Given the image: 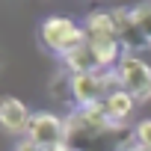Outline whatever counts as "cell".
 I'll list each match as a JSON object with an SVG mask.
<instances>
[{"mask_svg":"<svg viewBox=\"0 0 151 151\" xmlns=\"http://www.w3.org/2000/svg\"><path fill=\"white\" fill-rule=\"evenodd\" d=\"M136 130L107 119L104 104L74 110L65 119V145L74 151H130Z\"/></svg>","mask_w":151,"mask_h":151,"instance_id":"obj_1","label":"cell"},{"mask_svg":"<svg viewBox=\"0 0 151 151\" xmlns=\"http://www.w3.org/2000/svg\"><path fill=\"white\" fill-rule=\"evenodd\" d=\"M116 89H122L119 74L110 71H92V74H71V101L77 104V110L104 104Z\"/></svg>","mask_w":151,"mask_h":151,"instance_id":"obj_2","label":"cell"},{"mask_svg":"<svg viewBox=\"0 0 151 151\" xmlns=\"http://www.w3.org/2000/svg\"><path fill=\"white\" fill-rule=\"evenodd\" d=\"M39 36H42V45L53 53H59L62 59L74 50V47H80L86 42V33L83 27H77L71 18H62V15H53L47 21H42L39 27Z\"/></svg>","mask_w":151,"mask_h":151,"instance_id":"obj_3","label":"cell"},{"mask_svg":"<svg viewBox=\"0 0 151 151\" xmlns=\"http://www.w3.org/2000/svg\"><path fill=\"white\" fill-rule=\"evenodd\" d=\"M116 74H119V80H122V89H127L136 104L151 98V65H148L145 59L127 53V56L119 62Z\"/></svg>","mask_w":151,"mask_h":151,"instance_id":"obj_4","label":"cell"},{"mask_svg":"<svg viewBox=\"0 0 151 151\" xmlns=\"http://www.w3.org/2000/svg\"><path fill=\"white\" fill-rule=\"evenodd\" d=\"M27 139H33L45 151H56L59 145H65V122L56 119L53 113H36L30 119Z\"/></svg>","mask_w":151,"mask_h":151,"instance_id":"obj_5","label":"cell"},{"mask_svg":"<svg viewBox=\"0 0 151 151\" xmlns=\"http://www.w3.org/2000/svg\"><path fill=\"white\" fill-rule=\"evenodd\" d=\"M116 30H119V42L124 47V53H136V50H151V42L145 39V33L139 30V24L133 21L130 9H116Z\"/></svg>","mask_w":151,"mask_h":151,"instance_id":"obj_6","label":"cell"},{"mask_svg":"<svg viewBox=\"0 0 151 151\" xmlns=\"http://www.w3.org/2000/svg\"><path fill=\"white\" fill-rule=\"evenodd\" d=\"M30 110L24 101L6 95V98H0V124H3L6 130H27L30 127Z\"/></svg>","mask_w":151,"mask_h":151,"instance_id":"obj_7","label":"cell"},{"mask_svg":"<svg viewBox=\"0 0 151 151\" xmlns=\"http://www.w3.org/2000/svg\"><path fill=\"white\" fill-rule=\"evenodd\" d=\"M86 42H104V39H119L116 30V15L113 12H92L83 24Z\"/></svg>","mask_w":151,"mask_h":151,"instance_id":"obj_8","label":"cell"},{"mask_svg":"<svg viewBox=\"0 0 151 151\" xmlns=\"http://www.w3.org/2000/svg\"><path fill=\"white\" fill-rule=\"evenodd\" d=\"M62 62H65L68 74H92V71H101V62H98V56H95V50H92L89 42H83L80 47H74Z\"/></svg>","mask_w":151,"mask_h":151,"instance_id":"obj_9","label":"cell"},{"mask_svg":"<svg viewBox=\"0 0 151 151\" xmlns=\"http://www.w3.org/2000/svg\"><path fill=\"white\" fill-rule=\"evenodd\" d=\"M133 107H136V101H133V95H130L127 89H116V92L104 101V113H107V119L116 122V124H122V122L133 113Z\"/></svg>","mask_w":151,"mask_h":151,"instance_id":"obj_10","label":"cell"},{"mask_svg":"<svg viewBox=\"0 0 151 151\" xmlns=\"http://www.w3.org/2000/svg\"><path fill=\"white\" fill-rule=\"evenodd\" d=\"M130 15H133V21L139 24V30L145 33V39L151 42V3H139V6H133Z\"/></svg>","mask_w":151,"mask_h":151,"instance_id":"obj_11","label":"cell"},{"mask_svg":"<svg viewBox=\"0 0 151 151\" xmlns=\"http://www.w3.org/2000/svg\"><path fill=\"white\" fill-rule=\"evenodd\" d=\"M136 145L142 151H151V119H145V122L136 124Z\"/></svg>","mask_w":151,"mask_h":151,"instance_id":"obj_12","label":"cell"},{"mask_svg":"<svg viewBox=\"0 0 151 151\" xmlns=\"http://www.w3.org/2000/svg\"><path fill=\"white\" fill-rule=\"evenodd\" d=\"M15 151H45V148H39L33 139H27V136H24V139L18 142V148H15Z\"/></svg>","mask_w":151,"mask_h":151,"instance_id":"obj_13","label":"cell"},{"mask_svg":"<svg viewBox=\"0 0 151 151\" xmlns=\"http://www.w3.org/2000/svg\"><path fill=\"white\" fill-rule=\"evenodd\" d=\"M56 151H74V148H68V145H59V148H56Z\"/></svg>","mask_w":151,"mask_h":151,"instance_id":"obj_14","label":"cell"}]
</instances>
